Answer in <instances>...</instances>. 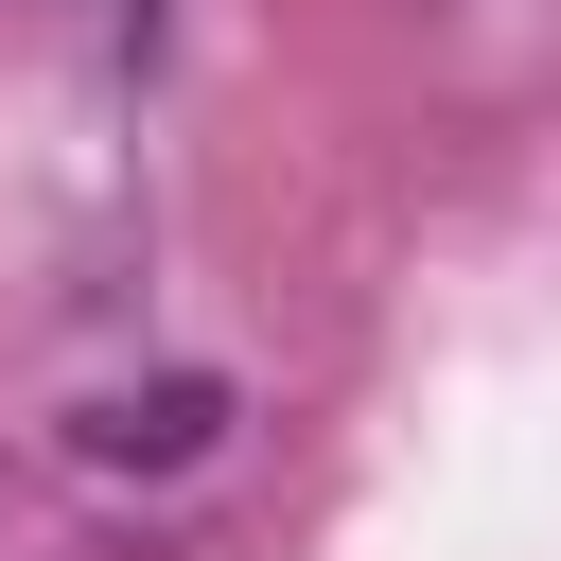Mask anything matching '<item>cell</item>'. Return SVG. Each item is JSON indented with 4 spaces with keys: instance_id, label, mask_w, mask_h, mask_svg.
<instances>
[{
    "instance_id": "1",
    "label": "cell",
    "mask_w": 561,
    "mask_h": 561,
    "mask_svg": "<svg viewBox=\"0 0 561 561\" xmlns=\"http://www.w3.org/2000/svg\"><path fill=\"white\" fill-rule=\"evenodd\" d=\"M228 438V386L210 368H158V386H88L70 403V473H193Z\"/></svg>"
}]
</instances>
